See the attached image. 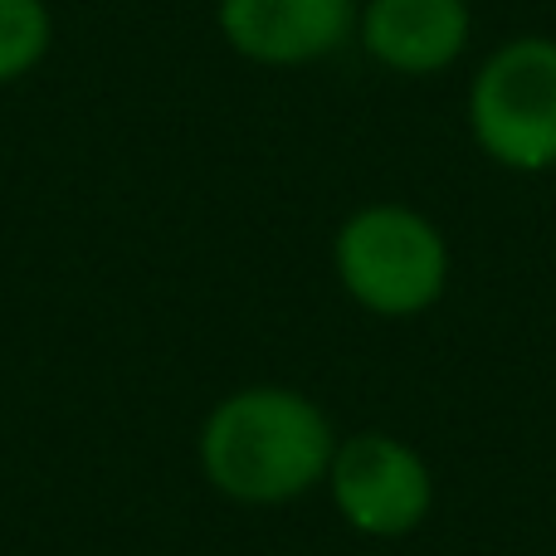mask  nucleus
Listing matches in <instances>:
<instances>
[{"label": "nucleus", "instance_id": "nucleus-1", "mask_svg": "<svg viewBox=\"0 0 556 556\" xmlns=\"http://www.w3.org/2000/svg\"><path fill=\"white\" fill-rule=\"evenodd\" d=\"M332 425L288 386L225 395L201 430L205 479L240 503H283L332 469Z\"/></svg>", "mask_w": 556, "mask_h": 556}, {"label": "nucleus", "instance_id": "nucleus-2", "mask_svg": "<svg viewBox=\"0 0 556 556\" xmlns=\"http://www.w3.org/2000/svg\"><path fill=\"white\" fill-rule=\"evenodd\" d=\"M337 278L376 317H415L444 293L450 250L425 215L366 205L337 235Z\"/></svg>", "mask_w": 556, "mask_h": 556}, {"label": "nucleus", "instance_id": "nucleus-3", "mask_svg": "<svg viewBox=\"0 0 556 556\" xmlns=\"http://www.w3.org/2000/svg\"><path fill=\"white\" fill-rule=\"evenodd\" d=\"M469 123L479 147L508 172L556 166V39L503 45L473 78Z\"/></svg>", "mask_w": 556, "mask_h": 556}, {"label": "nucleus", "instance_id": "nucleus-4", "mask_svg": "<svg viewBox=\"0 0 556 556\" xmlns=\"http://www.w3.org/2000/svg\"><path fill=\"white\" fill-rule=\"evenodd\" d=\"M332 503L366 538H405L430 518L434 479L410 444L391 434H356L332 454Z\"/></svg>", "mask_w": 556, "mask_h": 556}, {"label": "nucleus", "instance_id": "nucleus-5", "mask_svg": "<svg viewBox=\"0 0 556 556\" xmlns=\"http://www.w3.org/2000/svg\"><path fill=\"white\" fill-rule=\"evenodd\" d=\"M356 20V0H220V29L244 59L274 68L327 59Z\"/></svg>", "mask_w": 556, "mask_h": 556}, {"label": "nucleus", "instance_id": "nucleus-6", "mask_svg": "<svg viewBox=\"0 0 556 556\" xmlns=\"http://www.w3.org/2000/svg\"><path fill=\"white\" fill-rule=\"evenodd\" d=\"M469 0H371L362 15V45L395 74H440L469 45Z\"/></svg>", "mask_w": 556, "mask_h": 556}, {"label": "nucleus", "instance_id": "nucleus-7", "mask_svg": "<svg viewBox=\"0 0 556 556\" xmlns=\"http://www.w3.org/2000/svg\"><path fill=\"white\" fill-rule=\"evenodd\" d=\"M54 20L45 0H0V84L25 78L49 54Z\"/></svg>", "mask_w": 556, "mask_h": 556}]
</instances>
